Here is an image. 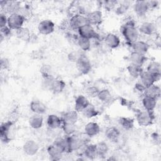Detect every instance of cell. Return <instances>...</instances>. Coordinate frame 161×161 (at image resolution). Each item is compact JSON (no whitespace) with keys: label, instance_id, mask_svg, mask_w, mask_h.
Instances as JSON below:
<instances>
[{"label":"cell","instance_id":"cell-1","mask_svg":"<svg viewBox=\"0 0 161 161\" xmlns=\"http://www.w3.org/2000/svg\"><path fill=\"white\" fill-rule=\"evenodd\" d=\"M120 31L126 43L129 45L139 40L140 33L131 18L125 21L120 28Z\"/></svg>","mask_w":161,"mask_h":161},{"label":"cell","instance_id":"cell-2","mask_svg":"<svg viewBox=\"0 0 161 161\" xmlns=\"http://www.w3.org/2000/svg\"><path fill=\"white\" fill-rule=\"evenodd\" d=\"M67 146H68V153H71L73 152L77 151L80 150L82 147H84L87 143L86 140L88 137L84 134V136H80L76 133L72 135L67 136Z\"/></svg>","mask_w":161,"mask_h":161},{"label":"cell","instance_id":"cell-3","mask_svg":"<svg viewBox=\"0 0 161 161\" xmlns=\"http://www.w3.org/2000/svg\"><path fill=\"white\" fill-rule=\"evenodd\" d=\"M21 6V3L18 1L2 0L0 1V6L2 10L1 12L8 15L19 13Z\"/></svg>","mask_w":161,"mask_h":161},{"label":"cell","instance_id":"cell-4","mask_svg":"<svg viewBox=\"0 0 161 161\" xmlns=\"http://www.w3.org/2000/svg\"><path fill=\"white\" fill-rule=\"evenodd\" d=\"M155 119L153 111H149L145 109L140 111L136 115V121L138 125L142 127H147L151 125Z\"/></svg>","mask_w":161,"mask_h":161},{"label":"cell","instance_id":"cell-5","mask_svg":"<svg viewBox=\"0 0 161 161\" xmlns=\"http://www.w3.org/2000/svg\"><path fill=\"white\" fill-rule=\"evenodd\" d=\"M70 26L73 30H78L80 27L88 23L86 14L76 13L72 14L69 19Z\"/></svg>","mask_w":161,"mask_h":161},{"label":"cell","instance_id":"cell-6","mask_svg":"<svg viewBox=\"0 0 161 161\" xmlns=\"http://www.w3.org/2000/svg\"><path fill=\"white\" fill-rule=\"evenodd\" d=\"M78 71L82 74H87L92 69V64L89 57L84 53H82L75 62Z\"/></svg>","mask_w":161,"mask_h":161},{"label":"cell","instance_id":"cell-7","mask_svg":"<svg viewBox=\"0 0 161 161\" xmlns=\"http://www.w3.org/2000/svg\"><path fill=\"white\" fill-rule=\"evenodd\" d=\"M26 19L19 13H14L8 16V26L12 30H16L23 26Z\"/></svg>","mask_w":161,"mask_h":161},{"label":"cell","instance_id":"cell-8","mask_svg":"<svg viewBox=\"0 0 161 161\" xmlns=\"http://www.w3.org/2000/svg\"><path fill=\"white\" fill-rule=\"evenodd\" d=\"M78 35L89 40L97 39L99 35L96 32L94 26L87 23L83 26L80 27L77 31Z\"/></svg>","mask_w":161,"mask_h":161},{"label":"cell","instance_id":"cell-9","mask_svg":"<svg viewBox=\"0 0 161 161\" xmlns=\"http://www.w3.org/2000/svg\"><path fill=\"white\" fill-rule=\"evenodd\" d=\"M37 30L40 34L42 35H48L54 31L55 24L50 19H43L38 23Z\"/></svg>","mask_w":161,"mask_h":161},{"label":"cell","instance_id":"cell-10","mask_svg":"<svg viewBox=\"0 0 161 161\" xmlns=\"http://www.w3.org/2000/svg\"><path fill=\"white\" fill-rule=\"evenodd\" d=\"M106 138L112 143H117L119 141L121 136L119 129L116 126H109L104 131Z\"/></svg>","mask_w":161,"mask_h":161},{"label":"cell","instance_id":"cell-11","mask_svg":"<svg viewBox=\"0 0 161 161\" xmlns=\"http://www.w3.org/2000/svg\"><path fill=\"white\" fill-rule=\"evenodd\" d=\"M86 16L88 23L93 26L100 25L103 21V12L99 9H94L89 12Z\"/></svg>","mask_w":161,"mask_h":161},{"label":"cell","instance_id":"cell-12","mask_svg":"<svg viewBox=\"0 0 161 161\" xmlns=\"http://www.w3.org/2000/svg\"><path fill=\"white\" fill-rule=\"evenodd\" d=\"M40 150L39 144L34 140H28L26 141L23 145L24 153L28 156L35 155Z\"/></svg>","mask_w":161,"mask_h":161},{"label":"cell","instance_id":"cell-13","mask_svg":"<svg viewBox=\"0 0 161 161\" xmlns=\"http://www.w3.org/2000/svg\"><path fill=\"white\" fill-rule=\"evenodd\" d=\"M140 34L151 36L156 33L157 25L152 21H144L138 28Z\"/></svg>","mask_w":161,"mask_h":161},{"label":"cell","instance_id":"cell-14","mask_svg":"<svg viewBox=\"0 0 161 161\" xmlns=\"http://www.w3.org/2000/svg\"><path fill=\"white\" fill-rule=\"evenodd\" d=\"M101 128L99 125L95 121H89L87 123L83 129L84 134L87 136L91 138L96 136L100 132Z\"/></svg>","mask_w":161,"mask_h":161},{"label":"cell","instance_id":"cell-15","mask_svg":"<svg viewBox=\"0 0 161 161\" xmlns=\"http://www.w3.org/2000/svg\"><path fill=\"white\" fill-rule=\"evenodd\" d=\"M140 83L145 87H148L153 84H155L158 80H160V76L154 75L145 70H144L141 75L140 76Z\"/></svg>","mask_w":161,"mask_h":161},{"label":"cell","instance_id":"cell-16","mask_svg":"<svg viewBox=\"0 0 161 161\" xmlns=\"http://www.w3.org/2000/svg\"><path fill=\"white\" fill-rule=\"evenodd\" d=\"M13 125L14 123L9 120L2 123L0 128V136L1 140L3 143H6L10 141L11 138L9 136V132Z\"/></svg>","mask_w":161,"mask_h":161},{"label":"cell","instance_id":"cell-17","mask_svg":"<svg viewBox=\"0 0 161 161\" xmlns=\"http://www.w3.org/2000/svg\"><path fill=\"white\" fill-rule=\"evenodd\" d=\"M135 13L138 16H144L150 10L147 1H136L132 4Z\"/></svg>","mask_w":161,"mask_h":161},{"label":"cell","instance_id":"cell-18","mask_svg":"<svg viewBox=\"0 0 161 161\" xmlns=\"http://www.w3.org/2000/svg\"><path fill=\"white\" fill-rule=\"evenodd\" d=\"M104 42L105 45L111 49L118 48L121 43L119 37L116 34L113 33H107L104 38Z\"/></svg>","mask_w":161,"mask_h":161},{"label":"cell","instance_id":"cell-19","mask_svg":"<svg viewBox=\"0 0 161 161\" xmlns=\"http://www.w3.org/2000/svg\"><path fill=\"white\" fill-rule=\"evenodd\" d=\"M47 152L50 158L52 160H60L62 158L64 153H65L57 145L53 143L48 146Z\"/></svg>","mask_w":161,"mask_h":161},{"label":"cell","instance_id":"cell-20","mask_svg":"<svg viewBox=\"0 0 161 161\" xmlns=\"http://www.w3.org/2000/svg\"><path fill=\"white\" fill-rule=\"evenodd\" d=\"M130 46L133 52L145 55L148 52L150 47L147 42L141 40H136V42L131 43Z\"/></svg>","mask_w":161,"mask_h":161},{"label":"cell","instance_id":"cell-21","mask_svg":"<svg viewBox=\"0 0 161 161\" xmlns=\"http://www.w3.org/2000/svg\"><path fill=\"white\" fill-rule=\"evenodd\" d=\"M30 109L33 114L43 115L47 112V108L46 105L40 100L35 99L30 103Z\"/></svg>","mask_w":161,"mask_h":161},{"label":"cell","instance_id":"cell-22","mask_svg":"<svg viewBox=\"0 0 161 161\" xmlns=\"http://www.w3.org/2000/svg\"><path fill=\"white\" fill-rule=\"evenodd\" d=\"M62 125V118L55 114H50L47 118V125L49 129L56 130L61 128Z\"/></svg>","mask_w":161,"mask_h":161},{"label":"cell","instance_id":"cell-23","mask_svg":"<svg viewBox=\"0 0 161 161\" xmlns=\"http://www.w3.org/2000/svg\"><path fill=\"white\" fill-rule=\"evenodd\" d=\"M82 155L86 159L94 160L97 157L96 145L94 143H87L84 147Z\"/></svg>","mask_w":161,"mask_h":161},{"label":"cell","instance_id":"cell-24","mask_svg":"<svg viewBox=\"0 0 161 161\" xmlns=\"http://www.w3.org/2000/svg\"><path fill=\"white\" fill-rule=\"evenodd\" d=\"M89 104L90 102L86 96L79 95L74 101V109L78 113H82Z\"/></svg>","mask_w":161,"mask_h":161},{"label":"cell","instance_id":"cell-25","mask_svg":"<svg viewBox=\"0 0 161 161\" xmlns=\"http://www.w3.org/2000/svg\"><path fill=\"white\" fill-rule=\"evenodd\" d=\"M62 123L76 124L79 119V113L75 109L65 112L62 116Z\"/></svg>","mask_w":161,"mask_h":161},{"label":"cell","instance_id":"cell-26","mask_svg":"<svg viewBox=\"0 0 161 161\" xmlns=\"http://www.w3.org/2000/svg\"><path fill=\"white\" fill-rule=\"evenodd\" d=\"M160 92L161 89L160 86L155 83L145 87L143 95L158 99L160 96Z\"/></svg>","mask_w":161,"mask_h":161},{"label":"cell","instance_id":"cell-27","mask_svg":"<svg viewBox=\"0 0 161 161\" xmlns=\"http://www.w3.org/2000/svg\"><path fill=\"white\" fill-rule=\"evenodd\" d=\"M30 126L34 130H38L43 126V117L42 114H33L28 119Z\"/></svg>","mask_w":161,"mask_h":161},{"label":"cell","instance_id":"cell-28","mask_svg":"<svg viewBox=\"0 0 161 161\" xmlns=\"http://www.w3.org/2000/svg\"><path fill=\"white\" fill-rule=\"evenodd\" d=\"M130 64H133L142 66L147 60V57L145 55H142L135 52H131L128 56Z\"/></svg>","mask_w":161,"mask_h":161},{"label":"cell","instance_id":"cell-29","mask_svg":"<svg viewBox=\"0 0 161 161\" xmlns=\"http://www.w3.org/2000/svg\"><path fill=\"white\" fill-rule=\"evenodd\" d=\"M142 104L144 109L149 111H153L157 106V99L143 95L142 99Z\"/></svg>","mask_w":161,"mask_h":161},{"label":"cell","instance_id":"cell-30","mask_svg":"<svg viewBox=\"0 0 161 161\" xmlns=\"http://www.w3.org/2000/svg\"><path fill=\"white\" fill-rule=\"evenodd\" d=\"M97 149V157L100 158H106L109 153V147L108 143L104 141H101L96 144Z\"/></svg>","mask_w":161,"mask_h":161},{"label":"cell","instance_id":"cell-31","mask_svg":"<svg viewBox=\"0 0 161 161\" xmlns=\"http://www.w3.org/2000/svg\"><path fill=\"white\" fill-rule=\"evenodd\" d=\"M65 82L60 78L55 77L50 91L53 94H59L62 92L65 88Z\"/></svg>","mask_w":161,"mask_h":161},{"label":"cell","instance_id":"cell-32","mask_svg":"<svg viewBox=\"0 0 161 161\" xmlns=\"http://www.w3.org/2000/svg\"><path fill=\"white\" fill-rule=\"evenodd\" d=\"M126 70L128 74L134 79L139 78L142 72L144 71L142 66L133 64H129L126 67Z\"/></svg>","mask_w":161,"mask_h":161},{"label":"cell","instance_id":"cell-33","mask_svg":"<svg viewBox=\"0 0 161 161\" xmlns=\"http://www.w3.org/2000/svg\"><path fill=\"white\" fill-rule=\"evenodd\" d=\"M15 35L18 38L23 41H28L31 38V33L30 30L26 26H23L15 30Z\"/></svg>","mask_w":161,"mask_h":161},{"label":"cell","instance_id":"cell-34","mask_svg":"<svg viewBox=\"0 0 161 161\" xmlns=\"http://www.w3.org/2000/svg\"><path fill=\"white\" fill-rule=\"evenodd\" d=\"M147 72L157 76H160L161 74V65L160 62L156 60L150 61L146 67Z\"/></svg>","mask_w":161,"mask_h":161},{"label":"cell","instance_id":"cell-35","mask_svg":"<svg viewBox=\"0 0 161 161\" xmlns=\"http://www.w3.org/2000/svg\"><path fill=\"white\" fill-rule=\"evenodd\" d=\"M97 98L101 103L108 104L113 100V95L109 89L104 88L99 90V92L97 96Z\"/></svg>","mask_w":161,"mask_h":161},{"label":"cell","instance_id":"cell-36","mask_svg":"<svg viewBox=\"0 0 161 161\" xmlns=\"http://www.w3.org/2000/svg\"><path fill=\"white\" fill-rule=\"evenodd\" d=\"M118 122L119 126L125 130H131L134 127L135 121L131 118L122 116L118 119Z\"/></svg>","mask_w":161,"mask_h":161},{"label":"cell","instance_id":"cell-37","mask_svg":"<svg viewBox=\"0 0 161 161\" xmlns=\"http://www.w3.org/2000/svg\"><path fill=\"white\" fill-rule=\"evenodd\" d=\"M76 42L77 46L82 51H88L91 47V40L88 38L78 36L76 39Z\"/></svg>","mask_w":161,"mask_h":161},{"label":"cell","instance_id":"cell-38","mask_svg":"<svg viewBox=\"0 0 161 161\" xmlns=\"http://www.w3.org/2000/svg\"><path fill=\"white\" fill-rule=\"evenodd\" d=\"M19 13L26 19L30 18L33 14V8L30 3H25L22 4Z\"/></svg>","mask_w":161,"mask_h":161},{"label":"cell","instance_id":"cell-39","mask_svg":"<svg viewBox=\"0 0 161 161\" xmlns=\"http://www.w3.org/2000/svg\"><path fill=\"white\" fill-rule=\"evenodd\" d=\"M83 116L87 118H92L96 117L99 114L98 111L96 108L91 103L82 111L81 113Z\"/></svg>","mask_w":161,"mask_h":161},{"label":"cell","instance_id":"cell-40","mask_svg":"<svg viewBox=\"0 0 161 161\" xmlns=\"http://www.w3.org/2000/svg\"><path fill=\"white\" fill-rule=\"evenodd\" d=\"M130 5H131V3L130 1H125L120 3L118 2V4L116 8H115L116 13L118 15L125 14L130 8Z\"/></svg>","mask_w":161,"mask_h":161},{"label":"cell","instance_id":"cell-41","mask_svg":"<svg viewBox=\"0 0 161 161\" xmlns=\"http://www.w3.org/2000/svg\"><path fill=\"white\" fill-rule=\"evenodd\" d=\"M61 128L65 135L69 136L75 134L76 132V124H70L62 123Z\"/></svg>","mask_w":161,"mask_h":161},{"label":"cell","instance_id":"cell-42","mask_svg":"<svg viewBox=\"0 0 161 161\" xmlns=\"http://www.w3.org/2000/svg\"><path fill=\"white\" fill-rule=\"evenodd\" d=\"M53 143L57 145L64 153H68V146L66 136L64 137H58L55 138Z\"/></svg>","mask_w":161,"mask_h":161},{"label":"cell","instance_id":"cell-43","mask_svg":"<svg viewBox=\"0 0 161 161\" xmlns=\"http://www.w3.org/2000/svg\"><path fill=\"white\" fill-rule=\"evenodd\" d=\"M101 6L103 7L107 11H111L113 9H115L116 8L118 1L115 0H108V1H101Z\"/></svg>","mask_w":161,"mask_h":161},{"label":"cell","instance_id":"cell-44","mask_svg":"<svg viewBox=\"0 0 161 161\" xmlns=\"http://www.w3.org/2000/svg\"><path fill=\"white\" fill-rule=\"evenodd\" d=\"M99 89L95 86H89L86 89V95L91 98L97 97V96L99 92Z\"/></svg>","mask_w":161,"mask_h":161},{"label":"cell","instance_id":"cell-45","mask_svg":"<svg viewBox=\"0 0 161 161\" xmlns=\"http://www.w3.org/2000/svg\"><path fill=\"white\" fill-rule=\"evenodd\" d=\"M40 72L42 77L49 76L53 75V69L50 65L45 64L41 66L40 69Z\"/></svg>","mask_w":161,"mask_h":161},{"label":"cell","instance_id":"cell-46","mask_svg":"<svg viewBox=\"0 0 161 161\" xmlns=\"http://www.w3.org/2000/svg\"><path fill=\"white\" fill-rule=\"evenodd\" d=\"M54 79H55V77L53 75L42 77V86L45 87L46 89H48L50 91V89L51 87V86L52 84V82Z\"/></svg>","mask_w":161,"mask_h":161},{"label":"cell","instance_id":"cell-47","mask_svg":"<svg viewBox=\"0 0 161 161\" xmlns=\"http://www.w3.org/2000/svg\"><path fill=\"white\" fill-rule=\"evenodd\" d=\"M11 30H12L9 28L8 25L0 28V38L1 42H3V40L5 39V38L11 35Z\"/></svg>","mask_w":161,"mask_h":161},{"label":"cell","instance_id":"cell-48","mask_svg":"<svg viewBox=\"0 0 161 161\" xmlns=\"http://www.w3.org/2000/svg\"><path fill=\"white\" fill-rule=\"evenodd\" d=\"M82 53H80L77 51H72L68 54V59L70 61L74 62L75 63V62L77 60V59L79 58V57L80 56Z\"/></svg>","mask_w":161,"mask_h":161},{"label":"cell","instance_id":"cell-49","mask_svg":"<svg viewBox=\"0 0 161 161\" xmlns=\"http://www.w3.org/2000/svg\"><path fill=\"white\" fill-rule=\"evenodd\" d=\"M8 16L6 14L1 12L0 13V28L7 26L8 25Z\"/></svg>","mask_w":161,"mask_h":161},{"label":"cell","instance_id":"cell-50","mask_svg":"<svg viewBox=\"0 0 161 161\" xmlns=\"http://www.w3.org/2000/svg\"><path fill=\"white\" fill-rule=\"evenodd\" d=\"M10 62L6 58H2L1 59V69H8L9 67Z\"/></svg>","mask_w":161,"mask_h":161},{"label":"cell","instance_id":"cell-51","mask_svg":"<svg viewBox=\"0 0 161 161\" xmlns=\"http://www.w3.org/2000/svg\"><path fill=\"white\" fill-rule=\"evenodd\" d=\"M147 3H148V5L150 10L157 8V6H158V1H147Z\"/></svg>","mask_w":161,"mask_h":161},{"label":"cell","instance_id":"cell-52","mask_svg":"<svg viewBox=\"0 0 161 161\" xmlns=\"http://www.w3.org/2000/svg\"><path fill=\"white\" fill-rule=\"evenodd\" d=\"M152 140L154 142H160V136L157 133H153L152 135Z\"/></svg>","mask_w":161,"mask_h":161}]
</instances>
